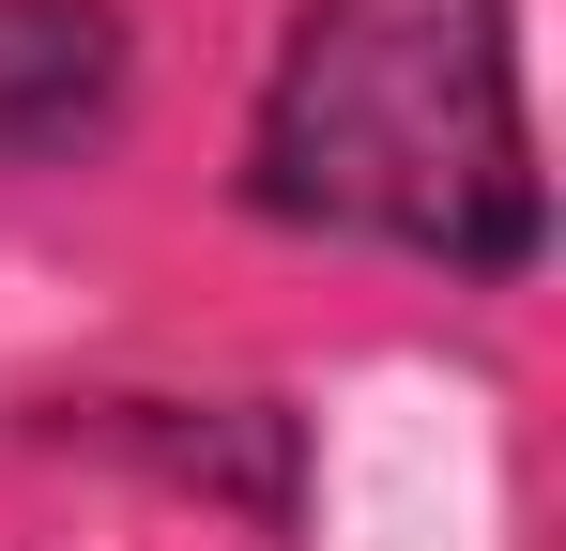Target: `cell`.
Returning <instances> with one entry per match:
<instances>
[{
    "instance_id": "1",
    "label": "cell",
    "mask_w": 566,
    "mask_h": 551,
    "mask_svg": "<svg viewBox=\"0 0 566 551\" xmlns=\"http://www.w3.org/2000/svg\"><path fill=\"white\" fill-rule=\"evenodd\" d=\"M230 199L291 246H368L444 291H521L552 261L521 0H291L245 92Z\"/></svg>"
},
{
    "instance_id": "2",
    "label": "cell",
    "mask_w": 566,
    "mask_h": 551,
    "mask_svg": "<svg viewBox=\"0 0 566 551\" xmlns=\"http://www.w3.org/2000/svg\"><path fill=\"white\" fill-rule=\"evenodd\" d=\"M138 123V15L123 0H0V184H77Z\"/></svg>"
},
{
    "instance_id": "3",
    "label": "cell",
    "mask_w": 566,
    "mask_h": 551,
    "mask_svg": "<svg viewBox=\"0 0 566 551\" xmlns=\"http://www.w3.org/2000/svg\"><path fill=\"white\" fill-rule=\"evenodd\" d=\"M62 445H107L154 490H199L261 537H306V414L291 398H77Z\"/></svg>"
}]
</instances>
